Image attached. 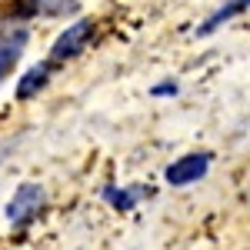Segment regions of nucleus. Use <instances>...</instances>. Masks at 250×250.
<instances>
[{
	"label": "nucleus",
	"instance_id": "f257e3e1",
	"mask_svg": "<svg viewBox=\"0 0 250 250\" xmlns=\"http://www.w3.org/2000/svg\"><path fill=\"white\" fill-rule=\"evenodd\" d=\"M94 30H97L94 20H77V23H70V27H67L57 40H54V47H50V63H60V60L77 57L80 50L90 43Z\"/></svg>",
	"mask_w": 250,
	"mask_h": 250
},
{
	"label": "nucleus",
	"instance_id": "f03ea898",
	"mask_svg": "<svg viewBox=\"0 0 250 250\" xmlns=\"http://www.w3.org/2000/svg\"><path fill=\"white\" fill-rule=\"evenodd\" d=\"M43 200H47V193H43L40 184H20L10 197V204H7V220L10 224H27L30 217H37Z\"/></svg>",
	"mask_w": 250,
	"mask_h": 250
},
{
	"label": "nucleus",
	"instance_id": "7ed1b4c3",
	"mask_svg": "<svg viewBox=\"0 0 250 250\" xmlns=\"http://www.w3.org/2000/svg\"><path fill=\"white\" fill-rule=\"evenodd\" d=\"M207 167H210V154H184L164 170V177L170 187H187V184H197L207 173Z\"/></svg>",
	"mask_w": 250,
	"mask_h": 250
},
{
	"label": "nucleus",
	"instance_id": "20e7f679",
	"mask_svg": "<svg viewBox=\"0 0 250 250\" xmlns=\"http://www.w3.org/2000/svg\"><path fill=\"white\" fill-rule=\"evenodd\" d=\"M247 7H250V0H227L220 10H213L210 17H207L204 23H200V27H197V34H200V37H207V34H213V30H217V27H224V23H227L230 17L244 14Z\"/></svg>",
	"mask_w": 250,
	"mask_h": 250
},
{
	"label": "nucleus",
	"instance_id": "39448f33",
	"mask_svg": "<svg viewBox=\"0 0 250 250\" xmlns=\"http://www.w3.org/2000/svg\"><path fill=\"white\" fill-rule=\"evenodd\" d=\"M47 77H50V63H37V67H30L17 83V100H30V97L43 90L47 87Z\"/></svg>",
	"mask_w": 250,
	"mask_h": 250
},
{
	"label": "nucleus",
	"instance_id": "423d86ee",
	"mask_svg": "<svg viewBox=\"0 0 250 250\" xmlns=\"http://www.w3.org/2000/svg\"><path fill=\"white\" fill-rule=\"evenodd\" d=\"M23 43H27V30H14V34H7V37L0 40V77L17 63Z\"/></svg>",
	"mask_w": 250,
	"mask_h": 250
},
{
	"label": "nucleus",
	"instance_id": "0eeeda50",
	"mask_svg": "<svg viewBox=\"0 0 250 250\" xmlns=\"http://www.w3.org/2000/svg\"><path fill=\"white\" fill-rule=\"evenodd\" d=\"M104 197L114 204L117 210H130V207H134V200L140 197V190H114V187H107V190H104Z\"/></svg>",
	"mask_w": 250,
	"mask_h": 250
}]
</instances>
